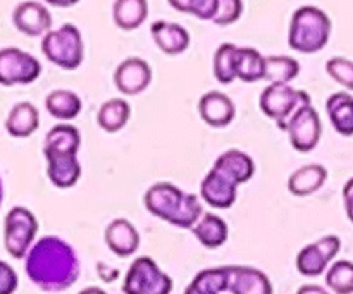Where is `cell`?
Wrapping results in <instances>:
<instances>
[{"label":"cell","instance_id":"6da1fadb","mask_svg":"<svg viewBox=\"0 0 353 294\" xmlns=\"http://www.w3.org/2000/svg\"><path fill=\"white\" fill-rule=\"evenodd\" d=\"M26 275L47 293L65 291L79 277V258L74 248L57 236H45L26 255Z\"/></svg>","mask_w":353,"mask_h":294},{"label":"cell","instance_id":"7a4b0ae2","mask_svg":"<svg viewBox=\"0 0 353 294\" xmlns=\"http://www.w3.org/2000/svg\"><path fill=\"white\" fill-rule=\"evenodd\" d=\"M81 134L71 124H57L45 136L43 155L47 158V174L54 186L61 189L72 188L81 178L78 151Z\"/></svg>","mask_w":353,"mask_h":294},{"label":"cell","instance_id":"3957f363","mask_svg":"<svg viewBox=\"0 0 353 294\" xmlns=\"http://www.w3.org/2000/svg\"><path fill=\"white\" fill-rule=\"evenodd\" d=\"M143 203L152 216L181 229H193L203 216L199 196L185 193L172 182L152 185L145 193Z\"/></svg>","mask_w":353,"mask_h":294},{"label":"cell","instance_id":"277c9868","mask_svg":"<svg viewBox=\"0 0 353 294\" xmlns=\"http://www.w3.org/2000/svg\"><path fill=\"white\" fill-rule=\"evenodd\" d=\"M331 19L316 6H303L292 16L288 45L302 54H316L327 45L331 36Z\"/></svg>","mask_w":353,"mask_h":294},{"label":"cell","instance_id":"5b68a950","mask_svg":"<svg viewBox=\"0 0 353 294\" xmlns=\"http://www.w3.org/2000/svg\"><path fill=\"white\" fill-rule=\"evenodd\" d=\"M41 52L45 57L64 71H74L81 65L83 38L74 24H62L57 30H50L41 38Z\"/></svg>","mask_w":353,"mask_h":294},{"label":"cell","instance_id":"8992f818","mask_svg":"<svg viewBox=\"0 0 353 294\" xmlns=\"http://www.w3.org/2000/svg\"><path fill=\"white\" fill-rule=\"evenodd\" d=\"M38 220L33 212L24 207H14L3 220V246L12 258H26L34 244Z\"/></svg>","mask_w":353,"mask_h":294},{"label":"cell","instance_id":"52a82bcc","mask_svg":"<svg viewBox=\"0 0 353 294\" xmlns=\"http://www.w3.org/2000/svg\"><path fill=\"white\" fill-rule=\"evenodd\" d=\"M305 103H310L309 93L295 90L292 85H269L259 98L262 112L276 120L281 129H285L293 114Z\"/></svg>","mask_w":353,"mask_h":294},{"label":"cell","instance_id":"ba28073f","mask_svg":"<svg viewBox=\"0 0 353 294\" xmlns=\"http://www.w3.org/2000/svg\"><path fill=\"white\" fill-rule=\"evenodd\" d=\"M171 291L172 279L150 257L137 258L123 282L124 294H171Z\"/></svg>","mask_w":353,"mask_h":294},{"label":"cell","instance_id":"9c48e42d","mask_svg":"<svg viewBox=\"0 0 353 294\" xmlns=\"http://www.w3.org/2000/svg\"><path fill=\"white\" fill-rule=\"evenodd\" d=\"M41 74L37 57L17 47L0 48V85H31Z\"/></svg>","mask_w":353,"mask_h":294},{"label":"cell","instance_id":"30bf717a","mask_svg":"<svg viewBox=\"0 0 353 294\" xmlns=\"http://www.w3.org/2000/svg\"><path fill=\"white\" fill-rule=\"evenodd\" d=\"M285 131L288 133L290 143L296 151L309 154L319 145L321 134H323L319 112L314 109L312 103H305L286 123Z\"/></svg>","mask_w":353,"mask_h":294},{"label":"cell","instance_id":"8fae6325","mask_svg":"<svg viewBox=\"0 0 353 294\" xmlns=\"http://www.w3.org/2000/svg\"><path fill=\"white\" fill-rule=\"evenodd\" d=\"M238 186L240 181L234 176L214 165L200 182V196L212 209L228 210L236 203Z\"/></svg>","mask_w":353,"mask_h":294},{"label":"cell","instance_id":"7c38bea8","mask_svg":"<svg viewBox=\"0 0 353 294\" xmlns=\"http://www.w3.org/2000/svg\"><path fill=\"white\" fill-rule=\"evenodd\" d=\"M341 240L338 236H323L316 243L307 244L296 255V269L305 277H317L327 272L330 262L340 253Z\"/></svg>","mask_w":353,"mask_h":294},{"label":"cell","instance_id":"4fadbf2b","mask_svg":"<svg viewBox=\"0 0 353 294\" xmlns=\"http://www.w3.org/2000/svg\"><path fill=\"white\" fill-rule=\"evenodd\" d=\"M114 83L123 95H140L150 86L152 67L143 59L130 57L117 65L114 72Z\"/></svg>","mask_w":353,"mask_h":294},{"label":"cell","instance_id":"5bb4252c","mask_svg":"<svg viewBox=\"0 0 353 294\" xmlns=\"http://www.w3.org/2000/svg\"><path fill=\"white\" fill-rule=\"evenodd\" d=\"M12 23L26 36H45L50 31V10L40 2H23L14 9Z\"/></svg>","mask_w":353,"mask_h":294},{"label":"cell","instance_id":"9a60e30c","mask_svg":"<svg viewBox=\"0 0 353 294\" xmlns=\"http://www.w3.org/2000/svg\"><path fill=\"white\" fill-rule=\"evenodd\" d=\"M228 291L233 294H272V284L262 271L245 265L228 267Z\"/></svg>","mask_w":353,"mask_h":294},{"label":"cell","instance_id":"2e32d148","mask_svg":"<svg viewBox=\"0 0 353 294\" xmlns=\"http://www.w3.org/2000/svg\"><path fill=\"white\" fill-rule=\"evenodd\" d=\"M199 114L203 123L209 124V126L226 127L233 123L236 109H234V103L230 96L212 90L200 98Z\"/></svg>","mask_w":353,"mask_h":294},{"label":"cell","instance_id":"e0dca14e","mask_svg":"<svg viewBox=\"0 0 353 294\" xmlns=\"http://www.w3.org/2000/svg\"><path fill=\"white\" fill-rule=\"evenodd\" d=\"M105 244L114 255L128 258L140 248V234L128 219H114L105 229Z\"/></svg>","mask_w":353,"mask_h":294},{"label":"cell","instance_id":"ac0fdd59","mask_svg":"<svg viewBox=\"0 0 353 294\" xmlns=\"http://www.w3.org/2000/svg\"><path fill=\"white\" fill-rule=\"evenodd\" d=\"M155 45L165 55H179L188 50L190 33L181 24L168 23V21H155L150 28Z\"/></svg>","mask_w":353,"mask_h":294},{"label":"cell","instance_id":"d6986e66","mask_svg":"<svg viewBox=\"0 0 353 294\" xmlns=\"http://www.w3.org/2000/svg\"><path fill=\"white\" fill-rule=\"evenodd\" d=\"M327 181V169L321 164H309L296 169L288 179V191L295 196H309L319 191Z\"/></svg>","mask_w":353,"mask_h":294},{"label":"cell","instance_id":"ffe728a7","mask_svg":"<svg viewBox=\"0 0 353 294\" xmlns=\"http://www.w3.org/2000/svg\"><path fill=\"white\" fill-rule=\"evenodd\" d=\"M40 127V114L31 102H19L10 109L6 129L14 138H28Z\"/></svg>","mask_w":353,"mask_h":294},{"label":"cell","instance_id":"44dd1931","mask_svg":"<svg viewBox=\"0 0 353 294\" xmlns=\"http://www.w3.org/2000/svg\"><path fill=\"white\" fill-rule=\"evenodd\" d=\"M326 112L336 133L353 136V96L350 93H333L326 100Z\"/></svg>","mask_w":353,"mask_h":294},{"label":"cell","instance_id":"7402d4cb","mask_svg":"<svg viewBox=\"0 0 353 294\" xmlns=\"http://www.w3.org/2000/svg\"><path fill=\"white\" fill-rule=\"evenodd\" d=\"M192 233L195 234L196 240L200 241V244L209 250H216L221 248L230 238V229H228V224L224 222V219H221L216 213H203L202 219L196 222V226L193 227Z\"/></svg>","mask_w":353,"mask_h":294},{"label":"cell","instance_id":"603a6c76","mask_svg":"<svg viewBox=\"0 0 353 294\" xmlns=\"http://www.w3.org/2000/svg\"><path fill=\"white\" fill-rule=\"evenodd\" d=\"M236 79L245 83H255L264 79L265 57L254 47H238L234 55Z\"/></svg>","mask_w":353,"mask_h":294},{"label":"cell","instance_id":"cb8c5ba5","mask_svg":"<svg viewBox=\"0 0 353 294\" xmlns=\"http://www.w3.org/2000/svg\"><path fill=\"white\" fill-rule=\"evenodd\" d=\"M45 107L54 119L72 120L81 114L83 103L71 90H54L45 98Z\"/></svg>","mask_w":353,"mask_h":294},{"label":"cell","instance_id":"d4e9b609","mask_svg":"<svg viewBox=\"0 0 353 294\" xmlns=\"http://www.w3.org/2000/svg\"><path fill=\"white\" fill-rule=\"evenodd\" d=\"M114 23L124 31H133L145 23L148 3L145 0H117L112 6Z\"/></svg>","mask_w":353,"mask_h":294},{"label":"cell","instance_id":"484cf974","mask_svg":"<svg viewBox=\"0 0 353 294\" xmlns=\"http://www.w3.org/2000/svg\"><path fill=\"white\" fill-rule=\"evenodd\" d=\"M131 116V107L123 98H110L100 105L97 114V123L105 133H117L128 124Z\"/></svg>","mask_w":353,"mask_h":294},{"label":"cell","instance_id":"4316f807","mask_svg":"<svg viewBox=\"0 0 353 294\" xmlns=\"http://www.w3.org/2000/svg\"><path fill=\"white\" fill-rule=\"evenodd\" d=\"M300 74V64L290 55H268L265 57L264 81L269 85H290Z\"/></svg>","mask_w":353,"mask_h":294},{"label":"cell","instance_id":"83f0119b","mask_svg":"<svg viewBox=\"0 0 353 294\" xmlns=\"http://www.w3.org/2000/svg\"><path fill=\"white\" fill-rule=\"evenodd\" d=\"M228 267L207 269L199 272L190 286L186 288L185 294H221L228 291Z\"/></svg>","mask_w":353,"mask_h":294},{"label":"cell","instance_id":"f1b7e54d","mask_svg":"<svg viewBox=\"0 0 353 294\" xmlns=\"http://www.w3.org/2000/svg\"><path fill=\"white\" fill-rule=\"evenodd\" d=\"M214 165H217V167L224 169L231 176H234L240 181V185H245V182L250 181L255 172V164L252 160V157L241 150L224 151V154H221L217 157Z\"/></svg>","mask_w":353,"mask_h":294},{"label":"cell","instance_id":"f546056e","mask_svg":"<svg viewBox=\"0 0 353 294\" xmlns=\"http://www.w3.org/2000/svg\"><path fill=\"white\" fill-rule=\"evenodd\" d=\"M238 47L233 43H223L214 54V78L221 85H230L236 79V69H234V55Z\"/></svg>","mask_w":353,"mask_h":294},{"label":"cell","instance_id":"4dcf8cb0","mask_svg":"<svg viewBox=\"0 0 353 294\" xmlns=\"http://www.w3.org/2000/svg\"><path fill=\"white\" fill-rule=\"evenodd\" d=\"M326 284L334 294H353V264L338 260L327 269Z\"/></svg>","mask_w":353,"mask_h":294},{"label":"cell","instance_id":"1f68e13d","mask_svg":"<svg viewBox=\"0 0 353 294\" xmlns=\"http://www.w3.org/2000/svg\"><path fill=\"white\" fill-rule=\"evenodd\" d=\"M171 7L178 9L179 12L193 14L199 19L212 21L217 12L219 0H171Z\"/></svg>","mask_w":353,"mask_h":294},{"label":"cell","instance_id":"d6a6232c","mask_svg":"<svg viewBox=\"0 0 353 294\" xmlns=\"http://www.w3.org/2000/svg\"><path fill=\"white\" fill-rule=\"evenodd\" d=\"M326 72L343 88L353 92V62L345 57H333L326 62Z\"/></svg>","mask_w":353,"mask_h":294},{"label":"cell","instance_id":"836d02e7","mask_svg":"<svg viewBox=\"0 0 353 294\" xmlns=\"http://www.w3.org/2000/svg\"><path fill=\"white\" fill-rule=\"evenodd\" d=\"M243 12V2L241 0H219L217 12L214 16L212 23L217 26H228L240 19Z\"/></svg>","mask_w":353,"mask_h":294},{"label":"cell","instance_id":"e575fe53","mask_svg":"<svg viewBox=\"0 0 353 294\" xmlns=\"http://www.w3.org/2000/svg\"><path fill=\"white\" fill-rule=\"evenodd\" d=\"M19 284L16 271L9 264L0 260V294H14Z\"/></svg>","mask_w":353,"mask_h":294},{"label":"cell","instance_id":"d590c367","mask_svg":"<svg viewBox=\"0 0 353 294\" xmlns=\"http://www.w3.org/2000/svg\"><path fill=\"white\" fill-rule=\"evenodd\" d=\"M343 202H345V210H347V217L353 224V178L348 179L347 185H345Z\"/></svg>","mask_w":353,"mask_h":294},{"label":"cell","instance_id":"8d00e7d4","mask_svg":"<svg viewBox=\"0 0 353 294\" xmlns=\"http://www.w3.org/2000/svg\"><path fill=\"white\" fill-rule=\"evenodd\" d=\"M296 294H330L327 289H324L323 286H316V284H305L296 291Z\"/></svg>","mask_w":353,"mask_h":294},{"label":"cell","instance_id":"74e56055","mask_svg":"<svg viewBox=\"0 0 353 294\" xmlns=\"http://www.w3.org/2000/svg\"><path fill=\"white\" fill-rule=\"evenodd\" d=\"M78 294H107V293L100 288H86L83 289V291H79Z\"/></svg>","mask_w":353,"mask_h":294},{"label":"cell","instance_id":"f35d334b","mask_svg":"<svg viewBox=\"0 0 353 294\" xmlns=\"http://www.w3.org/2000/svg\"><path fill=\"white\" fill-rule=\"evenodd\" d=\"M3 200V186H2V179H0V205H2Z\"/></svg>","mask_w":353,"mask_h":294}]
</instances>
